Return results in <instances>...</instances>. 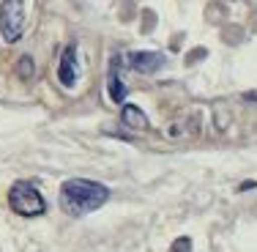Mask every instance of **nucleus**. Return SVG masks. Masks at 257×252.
<instances>
[{"label": "nucleus", "instance_id": "10", "mask_svg": "<svg viewBox=\"0 0 257 252\" xmlns=\"http://www.w3.org/2000/svg\"><path fill=\"white\" fill-rule=\"evenodd\" d=\"M254 187H257L254 181H246V184H241V192H243V189H254Z\"/></svg>", "mask_w": 257, "mask_h": 252}, {"label": "nucleus", "instance_id": "5", "mask_svg": "<svg viewBox=\"0 0 257 252\" xmlns=\"http://www.w3.org/2000/svg\"><path fill=\"white\" fill-rule=\"evenodd\" d=\"M164 63H167V58L162 52H132L128 55V66L134 71H140V74H154Z\"/></svg>", "mask_w": 257, "mask_h": 252}, {"label": "nucleus", "instance_id": "7", "mask_svg": "<svg viewBox=\"0 0 257 252\" xmlns=\"http://www.w3.org/2000/svg\"><path fill=\"white\" fill-rule=\"evenodd\" d=\"M120 118H123V124L132 126V129H148V118H145V113L140 107H134V104H126L123 113H120Z\"/></svg>", "mask_w": 257, "mask_h": 252}, {"label": "nucleus", "instance_id": "1", "mask_svg": "<svg viewBox=\"0 0 257 252\" xmlns=\"http://www.w3.org/2000/svg\"><path fill=\"white\" fill-rule=\"evenodd\" d=\"M109 200V189L90 178H71L60 187V208L69 217H85L93 214Z\"/></svg>", "mask_w": 257, "mask_h": 252}, {"label": "nucleus", "instance_id": "8", "mask_svg": "<svg viewBox=\"0 0 257 252\" xmlns=\"http://www.w3.org/2000/svg\"><path fill=\"white\" fill-rule=\"evenodd\" d=\"M17 71H20V77H22V79H28L30 74H33V60H30L28 55H25V58L20 60V66H17Z\"/></svg>", "mask_w": 257, "mask_h": 252}, {"label": "nucleus", "instance_id": "6", "mask_svg": "<svg viewBox=\"0 0 257 252\" xmlns=\"http://www.w3.org/2000/svg\"><path fill=\"white\" fill-rule=\"evenodd\" d=\"M118 55L112 58V63H109V74H107V94H109V99H112L115 104H123L126 99V85L120 82V77H118Z\"/></svg>", "mask_w": 257, "mask_h": 252}, {"label": "nucleus", "instance_id": "3", "mask_svg": "<svg viewBox=\"0 0 257 252\" xmlns=\"http://www.w3.org/2000/svg\"><path fill=\"white\" fill-rule=\"evenodd\" d=\"M25 30V0H3L0 3V33L6 41H17Z\"/></svg>", "mask_w": 257, "mask_h": 252}, {"label": "nucleus", "instance_id": "4", "mask_svg": "<svg viewBox=\"0 0 257 252\" xmlns=\"http://www.w3.org/2000/svg\"><path fill=\"white\" fill-rule=\"evenodd\" d=\"M77 44H69L63 52H60V63H58V79L63 88H74L77 85Z\"/></svg>", "mask_w": 257, "mask_h": 252}, {"label": "nucleus", "instance_id": "2", "mask_svg": "<svg viewBox=\"0 0 257 252\" xmlns=\"http://www.w3.org/2000/svg\"><path fill=\"white\" fill-rule=\"evenodd\" d=\"M9 206L11 211H17L20 217H39L47 211V200L39 192V187H33L30 181H17L9 189Z\"/></svg>", "mask_w": 257, "mask_h": 252}, {"label": "nucleus", "instance_id": "9", "mask_svg": "<svg viewBox=\"0 0 257 252\" xmlns=\"http://www.w3.org/2000/svg\"><path fill=\"white\" fill-rule=\"evenodd\" d=\"M189 249H192V241H189V238H178L175 247H173V252H189Z\"/></svg>", "mask_w": 257, "mask_h": 252}]
</instances>
